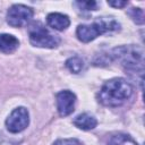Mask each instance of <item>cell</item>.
<instances>
[{
  "instance_id": "6da1fadb",
  "label": "cell",
  "mask_w": 145,
  "mask_h": 145,
  "mask_svg": "<svg viewBox=\"0 0 145 145\" xmlns=\"http://www.w3.org/2000/svg\"><path fill=\"white\" fill-rule=\"evenodd\" d=\"M133 94V86L123 78H112L104 83L99 93V101L105 106H119Z\"/></svg>"
},
{
  "instance_id": "7a4b0ae2",
  "label": "cell",
  "mask_w": 145,
  "mask_h": 145,
  "mask_svg": "<svg viewBox=\"0 0 145 145\" xmlns=\"http://www.w3.org/2000/svg\"><path fill=\"white\" fill-rule=\"evenodd\" d=\"M120 29V24L112 17H101L91 25H79L76 29V35L79 41L87 43L96 39L99 35L108 32H117Z\"/></svg>"
},
{
  "instance_id": "3957f363",
  "label": "cell",
  "mask_w": 145,
  "mask_h": 145,
  "mask_svg": "<svg viewBox=\"0 0 145 145\" xmlns=\"http://www.w3.org/2000/svg\"><path fill=\"white\" fill-rule=\"evenodd\" d=\"M112 56L120 60L128 71H143V50L138 46H120L112 51Z\"/></svg>"
},
{
  "instance_id": "277c9868",
  "label": "cell",
  "mask_w": 145,
  "mask_h": 145,
  "mask_svg": "<svg viewBox=\"0 0 145 145\" xmlns=\"http://www.w3.org/2000/svg\"><path fill=\"white\" fill-rule=\"evenodd\" d=\"M29 42L34 46L53 49L59 45L60 39L57 35L50 33L42 25L35 24L29 29Z\"/></svg>"
},
{
  "instance_id": "5b68a950",
  "label": "cell",
  "mask_w": 145,
  "mask_h": 145,
  "mask_svg": "<svg viewBox=\"0 0 145 145\" xmlns=\"http://www.w3.org/2000/svg\"><path fill=\"white\" fill-rule=\"evenodd\" d=\"M33 17L32 8L24 5H14L7 12V23L12 27L25 26Z\"/></svg>"
},
{
  "instance_id": "8992f818",
  "label": "cell",
  "mask_w": 145,
  "mask_h": 145,
  "mask_svg": "<svg viewBox=\"0 0 145 145\" xmlns=\"http://www.w3.org/2000/svg\"><path fill=\"white\" fill-rule=\"evenodd\" d=\"M28 123H29L28 111L23 106L15 109L6 120V127L12 134L23 131L28 126Z\"/></svg>"
},
{
  "instance_id": "52a82bcc",
  "label": "cell",
  "mask_w": 145,
  "mask_h": 145,
  "mask_svg": "<svg viewBox=\"0 0 145 145\" xmlns=\"http://www.w3.org/2000/svg\"><path fill=\"white\" fill-rule=\"evenodd\" d=\"M76 96L70 91H61L57 94V109L61 117H67L75 109Z\"/></svg>"
},
{
  "instance_id": "ba28073f",
  "label": "cell",
  "mask_w": 145,
  "mask_h": 145,
  "mask_svg": "<svg viewBox=\"0 0 145 145\" xmlns=\"http://www.w3.org/2000/svg\"><path fill=\"white\" fill-rule=\"evenodd\" d=\"M46 22L50 27H52L53 29H57V31H63L70 24L69 17L67 15L59 14V12L49 14L46 17Z\"/></svg>"
},
{
  "instance_id": "9c48e42d",
  "label": "cell",
  "mask_w": 145,
  "mask_h": 145,
  "mask_svg": "<svg viewBox=\"0 0 145 145\" xmlns=\"http://www.w3.org/2000/svg\"><path fill=\"white\" fill-rule=\"evenodd\" d=\"M19 45L18 39L11 34H0V52L12 53Z\"/></svg>"
},
{
  "instance_id": "30bf717a",
  "label": "cell",
  "mask_w": 145,
  "mask_h": 145,
  "mask_svg": "<svg viewBox=\"0 0 145 145\" xmlns=\"http://www.w3.org/2000/svg\"><path fill=\"white\" fill-rule=\"evenodd\" d=\"M74 125L82 130H91L96 127L97 121L93 116L88 113H82L74 119Z\"/></svg>"
},
{
  "instance_id": "8fae6325",
  "label": "cell",
  "mask_w": 145,
  "mask_h": 145,
  "mask_svg": "<svg viewBox=\"0 0 145 145\" xmlns=\"http://www.w3.org/2000/svg\"><path fill=\"white\" fill-rule=\"evenodd\" d=\"M109 145H138V144L129 135L117 134V135H114L110 138Z\"/></svg>"
},
{
  "instance_id": "7c38bea8",
  "label": "cell",
  "mask_w": 145,
  "mask_h": 145,
  "mask_svg": "<svg viewBox=\"0 0 145 145\" xmlns=\"http://www.w3.org/2000/svg\"><path fill=\"white\" fill-rule=\"evenodd\" d=\"M83 60L79 57H71L66 61V67L74 74H78L83 69Z\"/></svg>"
},
{
  "instance_id": "4fadbf2b",
  "label": "cell",
  "mask_w": 145,
  "mask_h": 145,
  "mask_svg": "<svg viewBox=\"0 0 145 145\" xmlns=\"http://www.w3.org/2000/svg\"><path fill=\"white\" fill-rule=\"evenodd\" d=\"M129 16L136 24L142 25L144 23V11L140 8H131L129 11Z\"/></svg>"
},
{
  "instance_id": "5bb4252c",
  "label": "cell",
  "mask_w": 145,
  "mask_h": 145,
  "mask_svg": "<svg viewBox=\"0 0 145 145\" xmlns=\"http://www.w3.org/2000/svg\"><path fill=\"white\" fill-rule=\"evenodd\" d=\"M77 5L84 10H96L97 8V2L93 0L92 1H78Z\"/></svg>"
},
{
  "instance_id": "9a60e30c",
  "label": "cell",
  "mask_w": 145,
  "mask_h": 145,
  "mask_svg": "<svg viewBox=\"0 0 145 145\" xmlns=\"http://www.w3.org/2000/svg\"><path fill=\"white\" fill-rule=\"evenodd\" d=\"M53 145H82L77 139L75 138H66V139H59Z\"/></svg>"
},
{
  "instance_id": "2e32d148",
  "label": "cell",
  "mask_w": 145,
  "mask_h": 145,
  "mask_svg": "<svg viewBox=\"0 0 145 145\" xmlns=\"http://www.w3.org/2000/svg\"><path fill=\"white\" fill-rule=\"evenodd\" d=\"M108 5L114 8H123L125 6H127V1H108Z\"/></svg>"
},
{
  "instance_id": "e0dca14e",
  "label": "cell",
  "mask_w": 145,
  "mask_h": 145,
  "mask_svg": "<svg viewBox=\"0 0 145 145\" xmlns=\"http://www.w3.org/2000/svg\"><path fill=\"white\" fill-rule=\"evenodd\" d=\"M0 145H15V143L8 137H6L2 133H0Z\"/></svg>"
}]
</instances>
